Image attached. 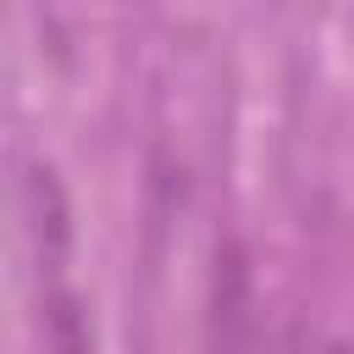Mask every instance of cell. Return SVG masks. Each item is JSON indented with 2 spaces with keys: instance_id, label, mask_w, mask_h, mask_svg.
Wrapping results in <instances>:
<instances>
[{
  "instance_id": "obj_1",
  "label": "cell",
  "mask_w": 354,
  "mask_h": 354,
  "mask_svg": "<svg viewBox=\"0 0 354 354\" xmlns=\"http://www.w3.org/2000/svg\"><path fill=\"white\" fill-rule=\"evenodd\" d=\"M205 354H254V282L238 238L216 243L205 299Z\"/></svg>"
},
{
  "instance_id": "obj_2",
  "label": "cell",
  "mask_w": 354,
  "mask_h": 354,
  "mask_svg": "<svg viewBox=\"0 0 354 354\" xmlns=\"http://www.w3.org/2000/svg\"><path fill=\"white\" fill-rule=\"evenodd\" d=\"M17 205H22V232L33 243L39 271L55 277L61 260H66V243H72V210H66V194H61V183H55V171L44 160H22Z\"/></svg>"
},
{
  "instance_id": "obj_3",
  "label": "cell",
  "mask_w": 354,
  "mask_h": 354,
  "mask_svg": "<svg viewBox=\"0 0 354 354\" xmlns=\"http://www.w3.org/2000/svg\"><path fill=\"white\" fill-rule=\"evenodd\" d=\"M44 337H50V354H88V321L77 299L61 288L44 299Z\"/></svg>"
}]
</instances>
